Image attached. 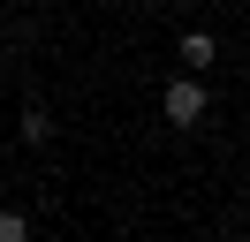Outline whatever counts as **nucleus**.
<instances>
[{"mask_svg":"<svg viewBox=\"0 0 250 242\" xmlns=\"http://www.w3.org/2000/svg\"><path fill=\"white\" fill-rule=\"evenodd\" d=\"M159 106H167V121H174V129H197V121H205V83H197V76H174Z\"/></svg>","mask_w":250,"mask_h":242,"instance_id":"nucleus-1","label":"nucleus"},{"mask_svg":"<svg viewBox=\"0 0 250 242\" xmlns=\"http://www.w3.org/2000/svg\"><path fill=\"white\" fill-rule=\"evenodd\" d=\"M23 144H53V114H46V106H23Z\"/></svg>","mask_w":250,"mask_h":242,"instance_id":"nucleus-2","label":"nucleus"},{"mask_svg":"<svg viewBox=\"0 0 250 242\" xmlns=\"http://www.w3.org/2000/svg\"><path fill=\"white\" fill-rule=\"evenodd\" d=\"M212 53H220V45L205 38V30H189V38H182V68H212Z\"/></svg>","mask_w":250,"mask_h":242,"instance_id":"nucleus-3","label":"nucleus"},{"mask_svg":"<svg viewBox=\"0 0 250 242\" xmlns=\"http://www.w3.org/2000/svg\"><path fill=\"white\" fill-rule=\"evenodd\" d=\"M31 235V220H23V212H0V242H23Z\"/></svg>","mask_w":250,"mask_h":242,"instance_id":"nucleus-4","label":"nucleus"}]
</instances>
